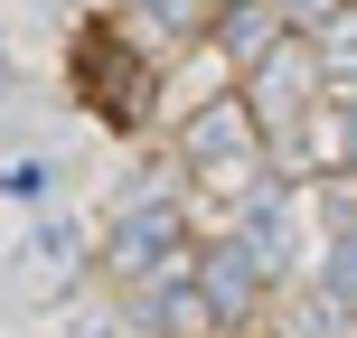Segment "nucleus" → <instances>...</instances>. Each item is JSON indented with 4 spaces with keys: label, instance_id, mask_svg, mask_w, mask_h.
<instances>
[{
    "label": "nucleus",
    "instance_id": "1",
    "mask_svg": "<svg viewBox=\"0 0 357 338\" xmlns=\"http://www.w3.org/2000/svg\"><path fill=\"white\" fill-rule=\"evenodd\" d=\"M178 160L207 178V188H226V197H264V188H273V178H264V123H254L245 94L197 104L188 132H178Z\"/></svg>",
    "mask_w": 357,
    "mask_h": 338
},
{
    "label": "nucleus",
    "instance_id": "2",
    "mask_svg": "<svg viewBox=\"0 0 357 338\" xmlns=\"http://www.w3.org/2000/svg\"><path fill=\"white\" fill-rule=\"evenodd\" d=\"M320 94H329L320 47H301V38H282V47H273L264 66H245V104H254V123H264V141H282V151L310 132Z\"/></svg>",
    "mask_w": 357,
    "mask_h": 338
},
{
    "label": "nucleus",
    "instance_id": "3",
    "mask_svg": "<svg viewBox=\"0 0 357 338\" xmlns=\"http://www.w3.org/2000/svg\"><path fill=\"white\" fill-rule=\"evenodd\" d=\"M75 94H85V113H104L113 132H132L151 113V66L113 38V19H94V29L75 38Z\"/></svg>",
    "mask_w": 357,
    "mask_h": 338
},
{
    "label": "nucleus",
    "instance_id": "4",
    "mask_svg": "<svg viewBox=\"0 0 357 338\" xmlns=\"http://www.w3.org/2000/svg\"><path fill=\"white\" fill-rule=\"evenodd\" d=\"M264 291H273V272L254 263L235 235L197 254V310H207V329H245L254 310H264Z\"/></svg>",
    "mask_w": 357,
    "mask_h": 338
},
{
    "label": "nucleus",
    "instance_id": "5",
    "mask_svg": "<svg viewBox=\"0 0 357 338\" xmlns=\"http://www.w3.org/2000/svg\"><path fill=\"white\" fill-rule=\"evenodd\" d=\"M178 254H188V235H178V207H169V197H151V207L113 216V235H104L113 282H151V272H160V263H178Z\"/></svg>",
    "mask_w": 357,
    "mask_h": 338
},
{
    "label": "nucleus",
    "instance_id": "6",
    "mask_svg": "<svg viewBox=\"0 0 357 338\" xmlns=\"http://www.w3.org/2000/svg\"><path fill=\"white\" fill-rule=\"evenodd\" d=\"M188 320H207V310H197V254H178V263H160V272L142 282V329L178 338Z\"/></svg>",
    "mask_w": 357,
    "mask_h": 338
},
{
    "label": "nucleus",
    "instance_id": "7",
    "mask_svg": "<svg viewBox=\"0 0 357 338\" xmlns=\"http://www.w3.org/2000/svg\"><path fill=\"white\" fill-rule=\"evenodd\" d=\"M291 38V19H282V0H235L226 19H216V47L235 56V66H264L273 47Z\"/></svg>",
    "mask_w": 357,
    "mask_h": 338
},
{
    "label": "nucleus",
    "instance_id": "8",
    "mask_svg": "<svg viewBox=\"0 0 357 338\" xmlns=\"http://www.w3.org/2000/svg\"><path fill=\"white\" fill-rule=\"evenodd\" d=\"M75 263H85V226H38L19 254V291H66Z\"/></svg>",
    "mask_w": 357,
    "mask_h": 338
},
{
    "label": "nucleus",
    "instance_id": "9",
    "mask_svg": "<svg viewBox=\"0 0 357 338\" xmlns=\"http://www.w3.org/2000/svg\"><path fill=\"white\" fill-rule=\"evenodd\" d=\"M320 291H329V301H339L348 320H357V216H348L339 235H329V263H320Z\"/></svg>",
    "mask_w": 357,
    "mask_h": 338
},
{
    "label": "nucleus",
    "instance_id": "10",
    "mask_svg": "<svg viewBox=\"0 0 357 338\" xmlns=\"http://www.w3.org/2000/svg\"><path fill=\"white\" fill-rule=\"evenodd\" d=\"M320 75H329V85H348V94H357V0L339 10V29H320Z\"/></svg>",
    "mask_w": 357,
    "mask_h": 338
},
{
    "label": "nucleus",
    "instance_id": "11",
    "mask_svg": "<svg viewBox=\"0 0 357 338\" xmlns=\"http://www.w3.org/2000/svg\"><path fill=\"white\" fill-rule=\"evenodd\" d=\"M132 10H142L151 29H169V38H188V29H207V19H216V0H132Z\"/></svg>",
    "mask_w": 357,
    "mask_h": 338
},
{
    "label": "nucleus",
    "instance_id": "12",
    "mask_svg": "<svg viewBox=\"0 0 357 338\" xmlns=\"http://www.w3.org/2000/svg\"><path fill=\"white\" fill-rule=\"evenodd\" d=\"M339 169L357 178V94H339Z\"/></svg>",
    "mask_w": 357,
    "mask_h": 338
},
{
    "label": "nucleus",
    "instance_id": "13",
    "mask_svg": "<svg viewBox=\"0 0 357 338\" xmlns=\"http://www.w3.org/2000/svg\"><path fill=\"white\" fill-rule=\"evenodd\" d=\"M0 94H10V56H0Z\"/></svg>",
    "mask_w": 357,
    "mask_h": 338
},
{
    "label": "nucleus",
    "instance_id": "14",
    "mask_svg": "<svg viewBox=\"0 0 357 338\" xmlns=\"http://www.w3.org/2000/svg\"><path fill=\"white\" fill-rule=\"evenodd\" d=\"M216 10H235V0H216Z\"/></svg>",
    "mask_w": 357,
    "mask_h": 338
}]
</instances>
